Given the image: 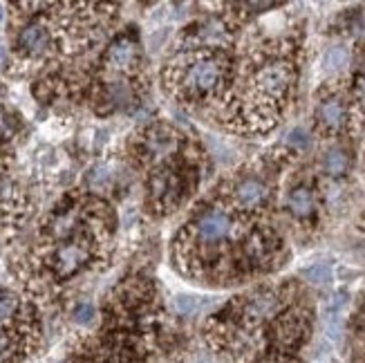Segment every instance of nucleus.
I'll return each instance as SVG.
<instances>
[{
  "label": "nucleus",
  "instance_id": "1",
  "mask_svg": "<svg viewBox=\"0 0 365 363\" xmlns=\"http://www.w3.org/2000/svg\"><path fill=\"white\" fill-rule=\"evenodd\" d=\"M225 61L215 52H190L175 58V66L168 70V86H173L184 99H200L211 94L225 81Z\"/></svg>",
  "mask_w": 365,
  "mask_h": 363
},
{
  "label": "nucleus",
  "instance_id": "2",
  "mask_svg": "<svg viewBox=\"0 0 365 363\" xmlns=\"http://www.w3.org/2000/svg\"><path fill=\"white\" fill-rule=\"evenodd\" d=\"M97 258V245L88 235H74L70 240L54 242L52 249L47 251V270L54 274V278L66 280L83 272L88 265Z\"/></svg>",
  "mask_w": 365,
  "mask_h": 363
},
{
  "label": "nucleus",
  "instance_id": "3",
  "mask_svg": "<svg viewBox=\"0 0 365 363\" xmlns=\"http://www.w3.org/2000/svg\"><path fill=\"white\" fill-rule=\"evenodd\" d=\"M186 188H188V184L182 173L173 170V168L157 170L150 178V204L160 213H166L170 209L180 207Z\"/></svg>",
  "mask_w": 365,
  "mask_h": 363
},
{
  "label": "nucleus",
  "instance_id": "4",
  "mask_svg": "<svg viewBox=\"0 0 365 363\" xmlns=\"http://www.w3.org/2000/svg\"><path fill=\"white\" fill-rule=\"evenodd\" d=\"M233 229V220L227 211L222 209H209L197 215L193 223V238L202 249H217L220 242L229 238Z\"/></svg>",
  "mask_w": 365,
  "mask_h": 363
},
{
  "label": "nucleus",
  "instance_id": "5",
  "mask_svg": "<svg viewBox=\"0 0 365 363\" xmlns=\"http://www.w3.org/2000/svg\"><path fill=\"white\" fill-rule=\"evenodd\" d=\"M292 81H294V70L284 61L267 63L253 76V83H256L258 92L264 99H282L289 92Z\"/></svg>",
  "mask_w": 365,
  "mask_h": 363
},
{
  "label": "nucleus",
  "instance_id": "6",
  "mask_svg": "<svg viewBox=\"0 0 365 363\" xmlns=\"http://www.w3.org/2000/svg\"><path fill=\"white\" fill-rule=\"evenodd\" d=\"M178 144H180V137L175 131L166 128V126H153V128H148L139 139V146H137L139 160L160 164L162 160L173 155Z\"/></svg>",
  "mask_w": 365,
  "mask_h": 363
},
{
  "label": "nucleus",
  "instance_id": "7",
  "mask_svg": "<svg viewBox=\"0 0 365 363\" xmlns=\"http://www.w3.org/2000/svg\"><path fill=\"white\" fill-rule=\"evenodd\" d=\"M282 307H284L282 292L258 290L251 296H247V301L242 303V310H240V317L245 319V323L258 325V323L272 321L274 317H278Z\"/></svg>",
  "mask_w": 365,
  "mask_h": 363
},
{
  "label": "nucleus",
  "instance_id": "8",
  "mask_svg": "<svg viewBox=\"0 0 365 363\" xmlns=\"http://www.w3.org/2000/svg\"><path fill=\"white\" fill-rule=\"evenodd\" d=\"M103 63H106V68L110 72H115V74H125V76L137 74V70L141 66L139 43L133 41L130 36L117 39L113 45L108 47V52L103 56Z\"/></svg>",
  "mask_w": 365,
  "mask_h": 363
},
{
  "label": "nucleus",
  "instance_id": "9",
  "mask_svg": "<svg viewBox=\"0 0 365 363\" xmlns=\"http://www.w3.org/2000/svg\"><path fill=\"white\" fill-rule=\"evenodd\" d=\"M16 45H19V52L23 56H29V58L47 56L54 50V31L50 29V25H45L43 21L27 23L19 31Z\"/></svg>",
  "mask_w": 365,
  "mask_h": 363
},
{
  "label": "nucleus",
  "instance_id": "10",
  "mask_svg": "<svg viewBox=\"0 0 365 363\" xmlns=\"http://www.w3.org/2000/svg\"><path fill=\"white\" fill-rule=\"evenodd\" d=\"M305 337H307V321L294 312L284 314L274 327V343L284 352L296 350L298 345L305 341Z\"/></svg>",
  "mask_w": 365,
  "mask_h": 363
},
{
  "label": "nucleus",
  "instance_id": "11",
  "mask_svg": "<svg viewBox=\"0 0 365 363\" xmlns=\"http://www.w3.org/2000/svg\"><path fill=\"white\" fill-rule=\"evenodd\" d=\"M316 123H319L321 131H325L329 135L341 133L347 126V108H345L343 99L336 97V94L321 99L319 106H316Z\"/></svg>",
  "mask_w": 365,
  "mask_h": 363
},
{
  "label": "nucleus",
  "instance_id": "12",
  "mask_svg": "<svg viewBox=\"0 0 365 363\" xmlns=\"http://www.w3.org/2000/svg\"><path fill=\"white\" fill-rule=\"evenodd\" d=\"M269 186L258 178H245L235 184L233 195L240 209H260L269 200Z\"/></svg>",
  "mask_w": 365,
  "mask_h": 363
},
{
  "label": "nucleus",
  "instance_id": "13",
  "mask_svg": "<svg viewBox=\"0 0 365 363\" xmlns=\"http://www.w3.org/2000/svg\"><path fill=\"white\" fill-rule=\"evenodd\" d=\"M287 207H289V211L296 218H303L305 220V218L314 215V211H316V198H314V193L309 191V188L298 186V188H294V191L289 193Z\"/></svg>",
  "mask_w": 365,
  "mask_h": 363
},
{
  "label": "nucleus",
  "instance_id": "14",
  "mask_svg": "<svg viewBox=\"0 0 365 363\" xmlns=\"http://www.w3.org/2000/svg\"><path fill=\"white\" fill-rule=\"evenodd\" d=\"M323 166L325 170L329 173V175H343V173H347V168H350V155H347L345 150L341 148H334V150H329L325 155V160H323Z\"/></svg>",
  "mask_w": 365,
  "mask_h": 363
},
{
  "label": "nucleus",
  "instance_id": "15",
  "mask_svg": "<svg viewBox=\"0 0 365 363\" xmlns=\"http://www.w3.org/2000/svg\"><path fill=\"white\" fill-rule=\"evenodd\" d=\"M347 61H350V52H347V47L336 45V47H329L323 63H325L327 70H341V68L347 66Z\"/></svg>",
  "mask_w": 365,
  "mask_h": 363
},
{
  "label": "nucleus",
  "instance_id": "16",
  "mask_svg": "<svg viewBox=\"0 0 365 363\" xmlns=\"http://www.w3.org/2000/svg\"><path fill=\"white\" fill-rule=\"evenodd\" d=\"M303 276L309 282H316V285H325V282L331 280V270L327 265H314V267H307V270L303 272Z\"/></svg>",
  "mask_w": 365,
  "mask_h": 363
},
{
  "label": "nucleus",
  "instance_id": "17",
  "mask_svg": "<svg viewBox=\"0 0 365 363\" xmlns=\"http://www.w3.org/2000/svg\"><path fill=\"white\" fill-rule=\"evenodd\" d=\"M287 144L298 148V150H307L312 146V137L303 131V128H294L289 135H287Z\"/></svg>",
  "mask_w": 365,
  "mask_h": 363
},
{
  "label": "nucleus",
  "instance_id": "18",
  "mask_svg": "<svg viewBox=\"0 0 365 363\" xmlns=\"http://www.w3.org/2000/svg\"><path fill=\"white\" fill-rule=\"evenodd\" d=\"M94 314H97V312H94V305L83 303V305H78V307L74 310V321L86 325V323H90V321L94 319Z\"/></svg>",
  "mask_w": 365,
  "mask_h": 363
},
{
  "label": "nucleus",
  "instance_id": "19",
  "mask_svg": "<svg viewBox=\"0 0 365 363\" xmlns=\"http://www.w3.org/2000/svg\"><path fill=\"white\" fill-rule=\"evenodd\" d=\"M175 307H178V312H182V314H190L195 307H197V301L193 296H178L175 298Z\"/></svg>",
  "mask_w": 365,
  "mask_h": 363
},
{
  "label": "nucleus",
  "instance_id": "20",
  "mask_svg": "<svg viewBox=\"0 0 365 363\" xmlns=\"http://www.w3.org/2000/svg\"><path fill=\"white\" fill-rule=\"evenodd\" d=\"M354 99L359 103V108L365 113V76H359L354 83Z\"/></svg>",
  "mask_w": 365,
  "mask_h": 363
},
{
  "label": "nucleus",
  "instance_id": "21",
  "mask_svg": "<svg viewBox=\"0 0 365 363\" xmlns=\"http://www.w3.org/2000/svg\"><path fill=\"white\" fill-rule=\"evenodd\" d=\"M0 21H3V9H0Z\"/></svg>",
  "mask_w": 365,
  "mask_h": 363
},
{
  "label": "nucleus",
  "instance_id": "22",
  "mask_svg": "<svg viewBox=\"0 0 365 363\" xmlns=\"http://www.w3.org/2000/svg\"><path fill=\"white\" fill-rule=\"evenodd\" d=\"M0 97H3V90H0Z\"/></svg>",
  "mask_w": 365,
  "mask_h": 363
}]
</instances>
